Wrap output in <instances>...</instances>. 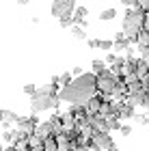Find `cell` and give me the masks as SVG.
<instances>
[{
    "instance_id": "6",
    "label": "cell",
    "mask_w": 149,
    "mask_h": 151,
    "mask_svg": "<svg viewBox=\"0 0 149 151\" xmlns=\"http://www.w3.org/2000/svg\"><path fill=\"white\" fill-rule=\"evenodd\" d=\"M50 11L56 19L63 17V15H73V11H76V0H54Z\"/></svg>"
},
{
    "instance_id": "20",
    "label": "cell",
    "mask_w": 149,
    "mask_h": 151,
    "mask_svg": "<svg viewBox=\"0 0 149 151\" xmlns=\"http://www.w3.org/2000/svg\"><path fill=\"white\" fill-rule=\"evenodd\" d=\"M134 119H136L138 125H147V123H149V114H136Z\"/></svg>"
},
{
    "instance_id": "30",
    "label": "cell",
    "mask_w": 149,
    "mask_h": 151,
    "mask_svg": "<svg viewBox=\"0 0 149 151\" xmlns=\"http://www.w3.org/2000/svg\"><path fill=\"white\" fill-rule=\"evenodd\" d=\"M0 149H2V142H0Z\"/></svg>"
},
{
    "instance_id": "13",
    "label": "cell",
    "mask_w": 149,
    "mask_h": 151,
    "mask_svg": "<svg viewBox=\"0 0 149 151\" xmlns=\"http://www.w3.org/2000/svg\"><path fill=\"white\" fill-rule=\"evenodd\" d=\"M114 17H117V11H114V9H104V11L99 13L101 22H110V19H114Z\"/></svg>"
},
{
    "instance_id": "25",
    "label": "cell",
    "mask_w": 149,
    "mask_h": 151,
    "mask_svg": "<svg viewBox=\"0 0 149 151\" xmlns=\"http://www.w3.org/2000/svg\"><path fill=\"white\" fill-rule=\"evenodd\" d=\"M138 6H140V9H149V0H138Z\"/></svg>"
},
{
    "instance_id": "15",
    "label": "cell",
    "mask_w": 149,
    "mask_h": 151,
    "mask_svg": "<svg viewBox=\"0 0 149 151\" xmlns=\"http://www.w3.org/2000/svg\"><path fill=\"white\" fill-rule=\"evenodd\" d=\"M71 35L76 37V39H86L84 28H82V26H78V24H73V26H71Z\"/></svg>"
},
{
    "instance_id": "19",
    "label": "cell",
    "mask_w": 149,
    "mask_h": 151,
    "mask_svg": "<svg viewBox=\"0 0 149 151\" xmlns=\"http://www.w3.org/2000/svg\"><path fill=\"white\" fill-rule=\"evenodd\" d=\"M136 43H140V45H149V30H140V35H138V41Z\"/></svg>"
},
{
    "instance_id": "21",
    "label": "cell",
    "mask_w": 149,
    "mask_h": 151,
    "mask_svg": "<svg viewBox=\"0 0 149 151\" xmlns=\"http://www.w3.org/2000/svg\"><path fill=\"white\" fill-rule=\"evenodd\" d=\"M121 4L125 9H134V6H138V0H121Z\"/></svg>"
},
{
    "instance_id": "1",
    "label": "cell",
    "mask_w": 149,
    "mask_h": 151,
    "mask_svg": "<svg viewBox=\"0 0 149 151\" xmlns=\"http://www.w3.org/2000/svg\"><path fill=\"white\" fill-rule=\"evenodd\" d=\"M97 93V73H82V76H76L69 84L60 86V99L63 101H69V104H80L84 106L93 95Z\"/></svg>"
},
{
    "instance_id": "8",
    "label": "cell",
    "mask_w": 149,
    "mask_h": 151,
    "mask_svg": "<svg viewBox=\"0 0 149 151\" xmlns=\"http://www.w3.org/2000/svg\"><path fill=\"white\" fill-rule=\"evenodd\" d=\"M112 41H114V45H112V52H117V54H125V52H127V47L132 45L130 41H127V37H125V32H123V30H121V32H117Z\"/></svg>"
},
{
    "instance_id": "27",
    "label": "cell",
    "mask_w": 149,
    "mask_h": 151,
    "mask_svg": "<svg viewBox=\"0 0 149 151\" xmlns=\"http://www.w3.org/2000/svg\"><path fill=\"white\" fill-rule=\"evenodd\" d=\"M145 30H149V9H147V13H145Z\"/></svg>"
},
{
    "instance_id": "10",
    "label": "cell",
    "mask_w": 149,
    "mask_h": 151,
    "mask_svg": "<svg viewBox=\"0 0 149 151\" xmlns=\"http://www.w3.org/2000/svg\"><path fill=\"white\" fill-rule=\"evenodd\" d=\"M17 119H19V116H17L15 112H13V110H4V119H2V123H0V125H2V127L6 129V127L15 125V123H17Z\"/></svg>"
},
{
    "instance_id": "23",
    "label": "cell",
    "mask_w": 149,
    "mask_h": 151,
    "mask_svg": "<svg viewBox=\"0 0 149 151\" xmlns=\"http://www.w3.org/2000/svg\"><path fill=\"white\" fill-rule=\"evenodd\" d=\"M86 45H89L91 50H95V47L99 45V41H97V39H89V41H86Z\"/></svg>"
},
{
    "instance_id": "9",
    "label": "cell",
    "mask_w": 149,
    "mask_h": 151,
    "mask_svg": "<svg viewBox=\"0 0 149 151\" xmlns=\"http://www.w3.org/2000/svg\"><path fill=\"white\" fill-rule=\"evenodd\" d=\"M101 101H104V95L101 93H95L93 97L86 101V110H89V114H95V112H99V108H101Z\"/></svg>"
},
{
    "instance_id": "26",
    "label": "cell",
    "mask_w": 149,
    "mask_h": 151,
    "mask_svg": "<svg viewBox=\"0 0 149 151\" xmlns=\"http://www.w3.org/2000/svg\"><path fill=\"white\" fill-rule=\"evenodd\" d=\"M71 73H73V78H76V76H82V73H84V69H82V67H76V69H73Z\"/></svg>"
},
{
    "instance_id": "7",
    "label": "cell",
    "mask_w": 149,
    "mask_h": 151,
    "mask_svg": "<svg viewBox=\"0 0 149 151\" xmlns=\"http://www.w3.org/2000/svg\"><path fill=\"white\" fill-rule=\"evenodd\" d=\"M37 123H39V119H37V112H32L30 116H19L17 119V123H15V127H17V132L19 134H32L35 132V127H37Z\"/></svg>"
},
{
    "instance_id": "5",
    "label": "cell",
    "mask_w": 149,
    "mask_h": 151,
    "mask_svg": "<svg viewBox=\"0 0 149 151\" xmlns=\"http://www.w3.org/2000/svg\"><path fill=\"white\" fill-rule=\"evenodd\" d=\"M89 149H114V142H112L110 134H108L106 129H95Z\"/></svg>"
},
{
    "instance_id": "3",
    "label": "cell",
    "mask_w": 149,
    "mask_h": 151,
    "mask_svg": "<svg viewBox=\"0 0 149 151\" xmlns=\"http://www.w3.org/2000/svg\"><path fill=\"white\" fill-rule=\"evenodd\" d=\"M60 101H63V99H60V95H58V93H52V95L35 93V95H32V101H30V110H32V112H43V110H56Z\"/></svg>"
},
{
    "instance_id": "2",
    "label": "cell",
    "mask_w": 149,
    "mask_h": 151,
    "mask_svg": "<svg viewBox=\"0 0 149 151\" xmlns=\"http://www.w3.org/2000/svg\"><path fill=\"white\" fill-rule=\"evenodd\" d=\"M145 9H140V6H134V9H127L125 11V17H123V30L125 37L130 43H136L138 41V35L140 30L145 28Z\"/></svg>"
},
{
    "instance_id": "12",
    "label": "cell",
    "mask_w": 149,
    "mask_h": 151,
    "mask_svg": "<svg viewBox=\"0 0 149 151\" xmlns=\"http://www.w3.org/2000/svg\"><path fill=\"white\" fill-rule=\"evenodd\" d=\"M43 151H58V142H56V136H48L43 140Z\"/></svg>"
},
{
    "instance_id": "29",
    "label": "cell",
    "mask_w": 149,
    "mask_h": 151,
    "mask_svg": "<svg viewBox=\"0 0 149 151\" xmlns=\"http://www.w3.org/2000/svg\"><path fill=\"white\" fill-rule=\"evenodd\" d=\"M2 119H4V110H0V123H2Z\"/></svg>"
},
{
    "instance_id": "17",
    "label": "cell",
    "mask_w": 149,
    "mask_h": 151,
    "mask_svg": "<svg viewBox=\"0 0 149 151\" xmlns=\"http://www.w3.org/2000/svg\"><path fill=\"white\" fill-rule=\"evenodd\" d=\"M15 138H17V132H11V129L6 127L4 134H2V142H15Z\"/></svg>"
},
{
    "instance_id": "18",
    "label": "cell",
    "mask_w": 149,
    "mask_h": 151,
    "mask_svg": "<svg viewBox=\"0 0 149 151\" xmlns=\"http://www.w3.org/2000/svg\"><path fill=\"white\" fill-rule=\"evenodd\" d=\"M112 45H114V41H112V39H101L97 47H99V50H104V52H110V50H112Z\"/></svg>"
},
{
    "instance_id": "16",
    "label": "cell",
    "mask_w": 149,
    "mask_h": 151,
    "mask_svg": "<svg viewBox=\"0 0 149 151\" xmlns=\"http://www.w3.org/2000/svg\"><path fill=\"white\" fill-rule=\"evenodd\" d=\"M58 24H60V28H71V26H73V15H63V17H58Z\"/></svg>"
},
{
    "instance_id": "11",
    "label": "cell",
    "mask_w": 149,
    "mask_h": 151,
    "mask_svg": "<svg viewBox=\"0 0 149 151\" xmlns=\"http://www.w3.org/2000/svg\"><path fill=\"white\" fill-rule=\"evenodd\" d=\"M71 80H73V73H60V76H54V78H52V82H54V84H58V86L69 84Z\"/></svg>"
},
{
    "instance_id": "28",
    "label": "cell",
    "mask_w": 149,
    "mask_h": 151,
    "mask_svg": "<svg viewBox=\"0 0 149 151\" xmlns=\"http://www.w3.org/2000/svg\"><path fill=\"white\" fill-rule=\"evenodd\" d=\"M32 0H17V4H30Z\"/></svg>"
},
{
    "instance_id": "24",
    "label": "cell",
    "mask_w": 149,
    "mask_h": 151,
    "mask_svg": "<svg viewBox=\"0 0 149 151\" xmlns=\"http://www.w3.org/2000/svg\"><path fill=\"white\" fill-rule=\"evenodd\" d=\"M130 132H132L130 125H121V134H123V136H130Z\"/></svg>"
},
{
    "instance_id": "4",
    "label": "cell",
    "mask_w": 149,
    "mask_h": 151,
    "mask_svg": "<svg viewBox=\"0 0 149 151\" xmlns=\"http://www.w3.org/2000/svg\"><path fill=\"white\" fill-rule=\"evenodd\" d=\"M117 82H119V76L112 69H106V71L97 73V93L110 97V93H112V88L117 86Z\"/></svg>"
},
{
    "instance_id": "22",
    "label": "cell",
    "mask_w": 149,
    "mask_h": 151,
    "mask_svg": "<svg viewBox=\"0 0 149 151\" xmlns=\"http://www.w3.org/2000/svg\"><path fill=\"white\" fill-rule=\"evenodd\" d=\"M24 93H26V95H30V97H32V95L37 93V86H35V84H26V86H24Z\"/></svg>"
},
{
    "instance_id": "14",
    "label": "cell",
    "mask_w": 149,
    "mask_h": 151,
    "mask_svg": "<svg viewBox=\"0 0 149 151\" xmlns=\"http://www.w3.org/2000/svg\"><path fill=\"white\" fill-rule=\"evenodd\" d=\"M106 60H93L91 63V69H93V73H101V71H106Z\"/></svg>"
}]
</instances>
